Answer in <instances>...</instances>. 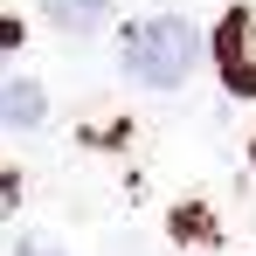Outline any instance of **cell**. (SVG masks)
<instances>
[{
    "instance_id": "obj_7",
    "label": "cell",
    "mask_w": 256,
    "mask_h": 256,
    "mask_svg": "<svg viewBox=\"0 0 256 256\" xmlns=\"http://www.w3.org/2000/svg\"><path fill=\"white\" fill-rule=\"evenodd\" d=\"M14 256H62V250H48V242H21Z\"/></svg>"
},
{
    "instance_id": "obj_3",
    "label": "cell",
    "mask_w": 256,
    "mask_h": 256,
    "mask_svg": "<svg viewBox=\"0 0 256 256\" xmlns=\"http://www.w3.org/2000/svg\"><path fill=\"white\" fill-rule=\"evenodd\" d=\"M42 118H48V90L35 76H7L0 84V125L7 132H35Z\"/></svg>"
},
{
    "instance_id": "obj_2",
    "label": "cell",
    "mask_w": 256,
    "mask_h": 256,
    "mask_svg": "<svg viewBox=\"0 0 256 256\" xmlns=\"http://www.w3.org/2000/svg\"><path fill=\"white\" fill-rule=\"evenodd\" d=\"M214 70H222V84L236 97H256V7L222 14V28H214Z\"/></svg>"
},
{
    "instance_id": "obj_4",
    "label": "cell",
    "mask_w": 256,
    "mask_h": 256,
    "mask_svg": "<svg viewBox=\"0 0 256 256\" xmlns=\"http://www.w3.org/2000/svg\"><path fill=\"white\" fill-rule=\"evenodd\" d=\"M111 7H118V0H42L48 28H62V35H90V28H97Z\"/></svg>"
},
{
    "instance_id": "obj_5",
    "label": "cell",
    "mask_w": 256,
    "mask_h": 256,
    "mask_svg": "<svg viewBox=\"0 0 256 256\" xmlns=\"http://www.w3.org/2000/svg\"><path fill=\"white\" fill-rule=\"evenodd\" d=\"M14 201H21V180H14V173H0V214L14 208Z\"/></svg>"
},
{
    "instance_id": "obj_6",
    "label": "cell",
    "mask_w": 256,
    "mask_h": 256,
    "mask_svg": "<svg viewBox=\"0 0 256 256\" xmlns=\"http://www.w3.org/2000/svg\"><path fill=\"white\" fill-rule=\"evenodd\" d=\"M14 42H21V28H14V21H0V56H7Z\"/></svg>"
},
{
    "instance_id": "obj_1",
    "label": "cell",
    "mask_w": 256,
    "mask_h": 256,
    "mask_svg": "<svg viewBox=\"0 0 256 256\" xmlns=\"http://www.w3.org/2000/svg\"><path fill=\"white\" fill-rule=\"evenodd\" d=\"M118 56H125V76L138 90H180L201 62V35H194L187 14H146V21L125 28Z\"/></svg>"
}]
</instances>
